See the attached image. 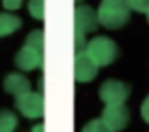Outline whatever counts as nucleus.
I'll return each mask as SVG.
<instances>
[{"label":"nucleus","instance_id":"nucleus-1","mask_svg":"<svg viewBox=\"0 0 149 132\" xmlns=\"http://www.w3.org/2000/svg\"><path fill=\"white\" fill-rule=\"evenodd\" d=\"M98 21L106 28L117 30L130 21V6L127 0H102L98 6Z\"/></svg>","mask_w":149,"mask_h":132},{"label":"nucleus","instance_id":"nucleus-2","mask_svg":"<svg viewBox=\"0 0 149 132\" xmlns=\"http://www.w3.org/2000/svg\"><path fill=\"white\" fill-rule=\"evenodd\" d=\"M117 51H119V49H117V44L111 38H106V36L93 38L91 42H87V47H85V53H87L98 66L111 64L113 60L117 59Z\"/></svg>","mask_w":149,"mask_h":132},{"label":"nucleus","instance_id":"nucleus-3","mask_svg":"<svg viewBox=\"0 0 149 132\" xmlns=\"http://www.w3.org/2000/svg\"><path fill=\"white\" fill-rule=\"evenodd\" d=\"M130 94V87L119 79H106L100 85L98 96L106 106H123Z\"/></svg>","mask_w":149,"mask_h":132},{"label":"nucleus","instance_id":"nucleus-4","mask_svg":"<svg viewBox=\"0 0 149 132\" xmlns=\"http://www.w3.org/2000/svg\"><path fill=\"white\" fill-rule=\"evenodd\" d=\"M15 106H17L19 113L25 115L26 119H38L44 113V98H42V92H25L23 96H19L15 100Z\"/></svg>","mask_w":149,"mask_h":132},{"label":"nucleus","instance_id":"nucleus-5","mask_svg":"<svg viewBox=\"0 0 149 132\" xmlns=\"http://www.w3.org/2000/svg\"><path fill=\"white\" fill-rule=\"evenodd\" d=\"M100 119L104 121V125L111 132H119L128 125V121H130V111H128V108L125 106V104L123 106H106Z\"/></svg>","mask_w":149,"mask_h":132},{"label":"nucleus","instance_id":"nucleus-6","mask_svg":"<svg viewBox=\"0 0 149 132\" xmlns=\"http://www.w3.org/2000/svg\"><path fill=\"white\" fill-rule=\"evenodd\" d=\"M96 74H98V64L85 53V49L77 51L76 59H74V76H76V81L87 83V81L95 79Z\"/></svg>","mask_w":149,"mask_h":132},{"label":"nucleus","instance_id":"nucleus-7","mask_svg":"<svg viewBox=\"0 0 149 132\" xmlns=\"http://www.w3.org/2000/svg\"><path fill=\"white\" fill-rule=\"evenodd\" d=\"M100 25L98 21V11L91 6H77L74 11V30H79V32L87 34L96 30Z\"/></svg>","mask_w":149,"mask_h":132},{"label":"nucleus","instance_id":"nucleus-8","mask_svg":"<svg viewBox=\"0 0 149 132\" xmlns=\"http://www.w3.org/2000/svg\"><path fill=\"white\" fill-rule=\"evenodd\" d=\"M15 66L23 72H30V70H36L42 66V53L36 51L32 47H26L23 45L21 49L15 55Z\"/></svg>","mask_w":149,"mask_h":132},{"label":"nucleus","instance_id":"nucleus-9","mask_svg":"<svg viewBox=\"0 0 149 132\" xmlns=\"http://www.w3.org/2000/svg\"><path fill=\"white\" fill-rule=\"evenodd\" d=\"M4 91L8 94H13L15 98L23 96L25 92H30V81L23 74H8L4 77Z\"/></svg>","mask_w":149,"mask_h":132},{"label":"nucleus","instance_id":"nucleus-10","mask_svg":"<svg viewBox=\"0 0 149 132\" xmlns=\"http://www.w3.org/2000/svg\"><path fill=\"white\" fill-rule=\"evenodd\" d=\"M21 19L17 17V15L10 13V11H4V13H0V38L4 36H10L11 32H15V30L21 28Z\"/></svg>","mask_w":149,"mask_h":132},{"label":"nucleus","instance_id":"nucleus-11","mask_svg":"<svg viewBox=\"0 0 149 132\" xmlns=\"http://www.w3.org/2000/svg\"><path fill=\"white\" fill-rule=\"evenodd\" d=\"M17 129V115L10 110H0V132H13Z\"/></svg>","mask_w":149,"mask_h":132},{"label":"nucleus","instance_id":"nucleus-12","mask_svg":"<svg viewBox=\"0 0 149 132\" xmlns=\"http://www.w3.org/2000/svg\"><path fill=\"white\" fill-rule=\"evenodd\" d=\"M25 45L42 53V51H44V32H42V30H32V32L26 36Z\"/></svg>","mask_w":149,"mask_h":132},{"label":"nucleus","instance_id":"nucleus-13","mask_svg":"<svg viewBox=\"0 0 149 132\" xmlns=\"http://www.w3.org/2000/svg\"><path fill=\"white\" fill-rule=\"evenodd\" d=\"M81 132H111V130L104 125L102 119H93V121H89L87 125L83 126V130H81Z\"/></svg>","mask_w":149,"mask_h":132},{"label":"nucleus","instance_id":"nucleus-14","mask_svg":"<svg viewBox=\"0 0 149 132\" xmlns=\"http://www.w3.org/2000/svg\"><path fill=\"white\" fill-rule=\"evenodd\" d=\"M29 13L34 19H44V0H30L29 2Z\"/></svg>","mask_w":149,"mask_h":132},{"label":"nucleus","instance_id":"nucleus-15","mask_svg":"<svg viewBox=\"0 0 149 132\" xmlns=\"http://www.w3.org/2000/svg\"><path fill=\"white\" fill-rule=\"evenodd\" d=\"M127 4L130 6V10L143 11V13L149 10V0H127Z\"/></svg>","mask_w":149,"mask_h":132},{"label":"nucleus","instance_id":"nucleus-16","mask_svg":"<svg viewBox=\"0 0 149 132\" xmlns=\"http://www.w3.org/2000/svg\"><path fill=\"white\" fill-rule=\"evenodd\" d=\"M74 42H76V53L83 51V47H87V44H85V34L79 32V30H74Z\"/></svg>","mask_w":149,"mask_h":132},{"label":"nucleus","instance_id":"nucleus-17","mask_svg":"<svg viewBox=\"0 0 149 132\" xmlns=\"http://www.w3.org/2000/svg\"><path fill=\"white\" fill-rule=\"evenodd\" d=\"M21 2H23V0H2V6H4V10L13 11V10H19Z\"/></svg>","mask_w":149,"mask_h":132},{"label":"nucleus","instance_id":"nucleus-18","mask_svg":"<svg viewBox=\"0 0 149 132\" xmlns=\"http://www.w3.org/2000/svg\"><path fill=\"white\" fill-rule=\"evenodd\" d=\"M142 117H143L146 123H149V94L146 96V100L142 102Z\"/></svg>","mask_w":149,"mask_h":132},{"label":"nucleus","instance_id":"nucleus-19","mask_svg":"<svg viewBox=\"0 0 149 132\" xmlns=\"http://www.w3.org/2000/svg\"><path fill=\"white\" fill-rule=\"evenodd\" d=\"M30 132H44V125H36Z\"/></svg>","mask_w":149,"mask_h":132},{"label":"nucleus","instance_id":"nucleus-20","mask_svg":"<svg viewBox=\"0 0 149 132\" xmlns=\"http://www.w3.org/2000/svg\"><path fill=\"white\" fill-rule=\"evenodd\" d=\"M146 15H147V23H149V10H147V11H146Z\"/></svg>","mask_w":149,"mask_h":132},{"label":"nucleus","instance_id":"nucleus-21","mask_svg":"<svg viewBox=\"0 0 149 132\" xmlns=\"http://www.w3.org/2000/svg\"><path fill=\"white\" fill-rule=\"evenodd\" d=\"M76 2H81V0H76Z\"/></svg>","mask_w":149,"mask_h":132}]
</instances>
